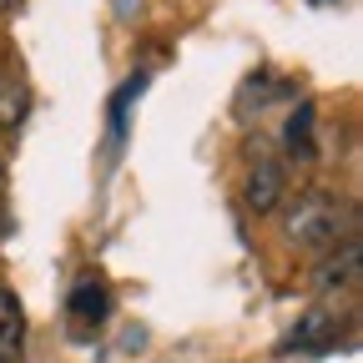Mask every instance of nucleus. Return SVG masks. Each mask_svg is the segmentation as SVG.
<instances>
[{
	"instance_id": "0eeeda50",
	"label": "nucleus",
	"mask_w": 363,
	"mask_h": 363,
	"mask_svg": "<svg viewBox=\"0 0 363 363\" xmlns=\"http://www.w3.org/2000/svg\"><path fill=\"white\" fill-rule=\"evenodd\" d=\"M21 6V0H0V16H6V11H16Z\"/></svg>"
},
{
	"instance_id": "20e7f679",
	"label": "nucleus",
	"mask_w": 363,
	"mask_h": 363,
	"mask_svg": "<svg viewBox=\"0 0 363 363\" xmlns=\"http://www.w3.org/2000/svg\"><path fill=\"white\" fill-rule=\"evenodd\" d=\"M278 192H283V167L272 157H257V167L247 177V202L257 212H272V207H278Z\"/></svg>"
},
{
	"instance_id": "7ed1b4c3",
	"label": "nucleus",
	"mask_w": 363,
	"mask_h": 363,
	"mask_svg": "<svg viewBox=\"0 0 363 363\" xmlns=\"http://www.w3.org/2000/svg\"><path fill=\"white\" fill-rule=\"evenodd\" d=\"M0 363H26V313L6 288H0Z\"/></svg>"
},
{
	"instance_id": "f03ea898",
	"label": "nucleus",
	"mask_w": 363,
	"mask_h": 363,
	"mask_svg": "<svg viewBox=\"0 0 363 363\" xmlns=\"http://www.w3.org/2000/svg\"><path fill=\"white\" fill-rule=\"evenodd\" d=\"M106 313H111V293H106V283H96V278L76 283V293H71V303H66V318H71L76 338L96 333V328L106 323Z\"/></svg>"
},
{
	"instance_id": "423d86ee",
	"label": "nucleus",
	"mask_w": 363,
	"mask_h": 363,
	"mask_svg": "<svg viewBox=\"0 0 363 363\" xmlns=\"http://www.w3.org/2000/svg\"><path fill=\"white\" fill-rule=\"evenodd\" d=\"M16 121H21V91L11 81H0V131L16 126Z\"/></svg>"
},
{
	"instance_id": "39448f33",
	"label": "nucleus",
	"mask_w": 363,
	"mask_h": 363,
	"mask_svg": "<svg viewBox=\"0 0 363 363\" xmlns=\"http://www.w3.org/2000/svg\"><path fill=\"white\" fill-rule=\"evenodd\" d=\"M288 152L303 157V162L313 157V106H303V111L288 121Z\"/></svg>"
},
{
	"instance_id": "f257e3e1",
	"label": "nucleus",
	"mask_w": 363,
	"mask_h": 363,
	"mask_svg": "<svg viewBox=\"0 0 363 363\" xmlns=\"http://www.w3.org/2000/svg\"><path fill=\"white\" fill-rule=\"evenodd\" d=\"M343 207L333 202V197H323V192H308L298 207H293V238L298 242H308V247H328V242H338V233H343Z\"/></svg>"
}]
</instances>
